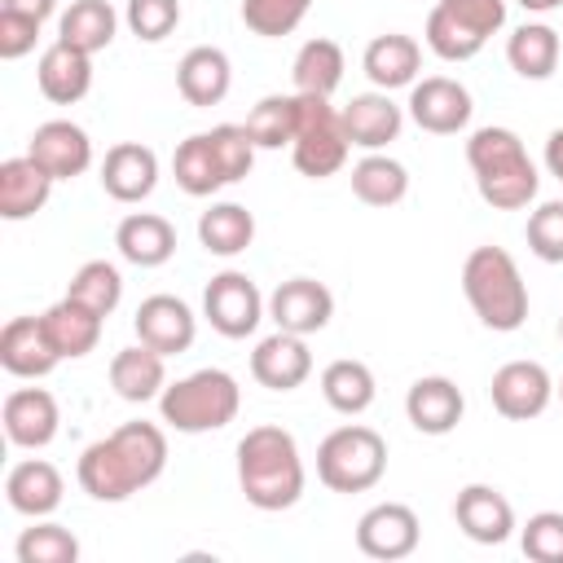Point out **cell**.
<instances>
[{"label": "cell", "mask_w": 563, "mask_h": 563, "mask_svg": "<svg viewBox=\"0 0 563 563\" xmlns=\"http://www.w3.org/2000/svg\"><path fill=\"white\" fill-rule=\"evenodd\" d=\"M123 22H128V31L136 40L158 44L180 26V0H128Z\"/></svg>", "instance_id": "obj_43"}, {"label": "cell", "mask_w": 563, "mask_h": 563, "mask_svg": "<svg viewBox=\"0 0 563 563\" xmlns=\"http://www.w3.org/2000/svg\"><path fill=\"white\" fill-rule=\"evenodd\" d=\"M172 176H176V185H180L189 198H211L216 189L229 185V176H224V167H220V154H216V145H211L207 132H194V136H185V141L176 145V154H172Z\"/></svg>", "instance_id": "obj_34"}, {"label": "cell", "mask_w": 563, "mask_h": 563, "mask_svg": "<svg viewBox=\"0 0 563 563\" xmlns=\"http://www.w3.org/2000/svg\"><path fill=\"white\" fill-rule=\"evenodd\" d=\"M132 330L145 347H154L163 356H180L198 339V317L176 295H150V299H141V308L132 317Z\"/></svg>", "instance_id": "obj_14"}, {"label": "cell", "mask_w": 563, "mask_h": 563, "mask_svg": "<svg viewBox=\"0 0 563 563\" xmlns=\"http://www.w3.org/2000/svg\"><path fill=\"white\" fill-rule=\"evenodd\" d=\"M299 128V92H268L251 106L246 114V132L260 150H282L295 141Z\"/></svg>", "instance_id": "obj_38"}, {"label": "cell", "mask_w": 563, "mask_h": 563, "mask_svg": "<svg viewBox=\"0 0 563 563\" xmlns=\"http://www.w3.org/2000/svg\"><path fill=\"white\" fill-rule=\"evenodd\" d=\"M35 84L40 92L53 101V106H75L88 97L92 88V57L70 48L66 40H53L44 53H40V66H35Z\"/></svg>", "instance_id": "obj_25"}, {"label": "cell", "mask_w": 563, "mask_h": 563, "mask_svg": "<svg viewBox=\"0 0 563 563\" xmlns=\"http://www.w3.org/2000/svg\"><path fill=\"white\" fill-rule=\"evenodd\" d=\"M26 154H31L53 180H75V176H84V172L92 167V141H88V132H84L79 123H70V119H48V123H40V128L31 132V141H26Z\"/></svg>", "instance_id": "obj_15"}, {"label": "cell", "mask_w": 563, "mask_h": 563, "mask_svg": "<svg viewBox=\"0 0 563 563\" xmlns=\"http://www.w3.org/2000/svg\"><path fill=\"white\" fill-rule=\"evenodd\" d=\"M453 519H457V528H462L475 545H501V541H510V532L519 528V523H515V506H510L506 493L493 488V484H466V488L457 493V501H453Z\"/></svg>", "instance_id": "obj_19"}, {"label": "cell", "mask_w": 563, "mask_h": 563, "mask_svg": "<svg viewBox=\"0 0 563 563\" xmlns=\"http://www.w3.org/2000/svg\"><path fill=\"white\" fill-rule=\"evenodd\" d=\"M312 0H242V22L260 40H282L308 18Z\"/></svg>", "instance_id": "obj_41"}, {"label": "cell", "mask_w": 563, "mask_h": 563, "mask_svg": "<svg viewBox=\"0 0 563 563\" xmlns=\"http://www.w3.org/2000/svg\"><path fill=\"white\" fill-rule=\"evenodd\" d=\"M53 176L31 158V154H18V158H4L0 163V216L4 220H31L35 211H44L48 194H53Z\"/></svg>", "instance_id": "obj_28"}, {"label": "cell", "mask_w": 563, "mask_h": 563, "mask_svg": "<svg viewBox=\"0 0 563 563\" xmlns=\"http://www.w3.org/2000/svg\"><path fill=\"white\" fill-rule=\"evenodd\" d=\"M559 53H563L559 31L545 26V22H523V26H515L510 40H506V62H510V70H515L519 79H532V84H541V79L554 75Z\"/></svg>", "instance_id": "obj_33"}, {"label": "cell", "mask_w": 563, "mask_h": 563, "mask_svg": "<svg viewBox=\"0 0 563 563\" xmlns=\"http://www.w3.org/2000/svg\"><path fill=\"white\" fill-rule=\"evenodd\" d=\"M501 26L506 0H435L422 35L440 62H471Z\"/></svg>", "instance_id": "obj_7"}, {"label": "cell", "mask_w": 563, "mask_h": 563, "mask_svg": "<svg viewBox=\"0 0 563 563\" xmlns=\"http://www.w3.org/2000/svg\"><path fill=\"white\" fill-rule=\"evenodd\" d=\"M488 396H493V409L510 422H528V418H541L554 400V378L541 361H506L493 383H488Z\"/></svg>", "instance_id": "obj_11"}, {"label": "cell", "mask_w": 563, "mask_h": 563, "mask_svg": "<svg viewBox=\"0 0 563 563\" xmlns=\"http://www.w3.org/2000/svg\"><path fill=\"white\" fill-rule=\"evenodd\" d=\"M202 317L216 334L224 339H246L260 330V321L268 317V299L260 295V286L238 273V268H224L207 282L202 290Z\"/></svg>", "instance_id": "obj_9"}, {"label": "cell", "mask_w": 563, "mask_h": 563, "mask_svg": "<svg viewBox=\"0 0 563 563\" xmlns=\"http://www.w3.org/2000/svg\"><path fill=\"white\" fill-rule=\"evenodd\" d=\"M545 172L563 185V128H554V132L545 136Z\"/></svg>", "instance_id": "obj_48"}, {"label": "cell", "mask_w": 563, "mask_h": 563, "mask_svg": "<svg viewBox=\"0 0 563 563\" xmlns=\"http://www.w3.org/2000/svg\"><path fill=\"white\" fill-rule=\"evenodd\" d=\"M242 409V387L229 369L220 365H207V369H194L176 383L163 387L158 396V413L172 431L180 435H202V431H220L238 418Z\"/></svg>", "instance_id": "obj_5"}, {"label": "cell", "mask_w": 563, "mask_h": 563, "mask_svg": "<svg viewBox=\"0 0 563 563\" xmlns=\"http://www.w3.org/2000/svg\"><path fill=\"white\" fill-rule=\"evenodd\" d=\"M110 387L128 405L158 400L163 387H167V356L154 352V347H145V343L114 352V361H110Z\"/></svg>", "instance_id": "obj_29"}, {"label": "cell", "mask_w": 563, "mask_h": 563, "mask_svg": "<svg viewBox=\"0 0 563 563\" xmlns=\"http://www.w3.org/2000/svg\"><path fill=\"white\" fill-rule=\"evenodd\" d=\"M207 136H211V145H216V154H220V167H224L229 185L246 180L251 167H255V150H260V145L251 141L246 123H216Z\"/></svg>", "instance_id": "obj_42"}, {"label": "cell", "mask_w": 563, "mask_h": 563, "mask_svg": "<svg viewBox=\"0 0 563 563\" xmlns=\"http://www.w3.org/2000/svg\"><path fill=\"white\" fill-rule=\"evenodd\" d=\"M361 70L369 75L374 88L391 92V88H413L418 84V70H422V48L413 35H400V31H387V35H374L361 53Z\"/></svg>", "instance_id": "obj_24"}, {"label": "cell", "mask_w": 563, "mask_h": 563, "mask_svg": "<svg viewBox=\"0 0 563 563\" xmlns=\"http://www.w3.org/2000/svg\"><path fill=\"white\" fill-rule=\"evenodd\" d=\"M343 128H347V141L365 154L374 150H387L400 128H405V110L391 101V92L374 88V92H356L347 106H343Z\"/></svg>", "instance_id": "obj_22"}, {"label": "cell", "mask_w": 563, "mask_h": 563, "mask_svg": "<svg viewBox=\"0 0 563 563\" xmlns=\"http://www.w3.org/2000/svg\"><path fill=\"white\" fill-rule=\"evenodd\" d=\"M303 457L286 427H251L238 440V488L255 510H290L303 497Z\"/></svg>", "instance_id": "obj_2"}, {"label": "cell", "mask_w": 563, "mask_h": 563, "mask_svg": "<svg viewBox=\"0 0 563 563\" xmlns=\"http://www.w3.org/2000/svg\"><path fill=\"white\" fill-rule=\"evenodd\" d=\"M418 541H422V523L405 501H378L356 519V550L365 559L396 563V559H409Z\"/></svg>", "instance_id": "obj_10"}, {"label": "cell", "mask_w": 563, "mask_h": 563, "mask_svg": "<svg viewBox=\"0 0 563 563\" xmlns=\"http://www.w3.org/2000/svg\"><path fill=\"white\" fill-rule=\"evenodd\" d=\"M268 317L277 330H290V334H317L330 325L334 317V295L325 282L317 277H286L277 282V290L268 295Z\"/></svg>", "instance_id": "obj_13"}, {"label": "cell", "mask_w": 563, "mask_h": 563, "mask_svg": "<svg viewBox=\"0 0 563 563\" xmlns=\"http://www.w3.org/2000/svg\"><path fill=\"white\" fill-rule=\"evenodd\" d=\"M114 246L136 268H163L176 255V229L158 211H132L114 229Z\"/></svg>", "instance_id": "obj_27"}, {"label": "cell", "mask_w": 563, "mask_h": 563, "mask_svg": "<svg viewBox=\"0 0 563 563\" xmlns=\"http://www.w3.org/2000/svg\"><path fill=\"white\" fill-rule=\"evenodd\" d=\"M57 361H62V352L53 347L44 317H13L0 330V365L13 378H44L57 369Z\"/></svg>", "instance_id": "obj_21"}, {"label": "cell", "mask_w": 563, "mask_h": 563, "mask_svg": "<svg viewBox=\"0 0 563 563\" xmlns=\"http://www.w3.org/2000/svg\"><path fill=\"white\" fill-rule=\"evenodd\" d=\"M383 475H387V440L365 422L334 427L317 444V479L330 493H369Z\"/></svg>", "instance_id": "obj_6"}, {"label": "cell", "mask_w": 563, "mask_h": 563, "mask_svg": "<svg viewBox=\"0 0 563 563\" xmlns=\"http://www.w3.org/2000/svg\"><path fill=\"white\" fill-rule=\"evenodd\" d=\"M475 101L466 92V84L449 79V75H427L409 88V119L431 132V136H453L471 123Z\"/></svg>", "instance_id": "obj_12"}, {"label": "cell", "mask_w": 563, "mask_h": 563, "mask_svg": "<svg viewBox=\"0 0 563 563\" xmlns=\"http://www.w3.org/2000/svg\"><path fill=\"white\" fill-rule=\"evenodd\" d=\"M40 26H44V22H35V18H26V13L0 9V57H4V62L26 57V53L35 48V40H40Z\"/></svg>", "instance_id": "obj_46"}, {"label": "cell", "mask_w": 563, "mask_h": 563, "mask_svg": "<svg viewBox=\"0 0 563 563\" xmlns=\"http://www.w3.org/2000/svg\"><path fill=\"white\" fill-rule=\"evenodd\" d=\"M343 70H347L343 48L334 40L317 35V40H303L299 44V53L290 62V84L303 97H334V88L343 84Z\"/></svg>", "instance_id": "obj_31"}, {"label": "cell", "mask_w": 563, "mask_h": 563, "mask_svg": "<svg viewBox=\"0 0 563 563\" xmlns=\"http://www.w3.org/2000/svg\"><path fill=\"white\" fill-rule=\"evenodd\" d=\"M66 295H70L75 303L92 308L97 317H110V312L119 308V299H123V273H119L110 260H88V264L75 268Z\"/></svg>", "instance_id": "obj_39"}, {"label": "cell", "mask_w": 563, "mask_h": 563, "mask_svg": "<svg viewBox=\"0 0 563 563\" xmlns=\"http://www.w3.org/2000/svg\"><path fill=\"white\" fill-rule=\"evenodd\" d=\"M528 13H554V9H563V0H519Z\"/></svg>", "instance_id": "obj_49"}, {"label": "cell", "mask_w": 563, "mask_h": 563, "mask_svg": "<svg viewBox=\"0 0 563 563\" xmlns=\"http://www.w3.org/2000/svg\"><path fill=\"white\" fill-rule=\"evenodd\" d=\"M167 471V431L158 422H123L79 453V488L92 501H128Z\"/></svg>", "instance_id": "obj_1"}, {"label": "cell", "mask_w": 563, "mask_h": 563, "mask_svg": "<svg viewBox=\"0 0 563 563\" xmlns=\"http://www.w3.org/2000/svg\"><path fill=\"white\" fill-rule=\"evenodd\" d=\"M554 396H559V400H563V378H559V383H554Z\"/></svg>", "instance_id": "obj_50"}, {"label": "cell", "mask_w": 563, "mask_h": 563, "mask_svg": "<svg viewBox=\"0 0 563 563\" xmlns=\"http://www.w3.org/2000/svg\"><path fill=\"white\" fill-rule=\"evenodd\" d=\"M519 545L532 563H563V510H537L519 528Z\"/></svg>", "instance_id": "obj_45"}, {"label": "cell", "mask_w": 563, "mask_h": 563, "mask_svg": "<svg viewBox=\"0 0 563 563\" xmlns=\"http://www.w3.org/2000/svg\"><path fill=\"white\" fill-rule=\"evenodd\" d=\"M233 88V62L224 48L216 44H198L180 57L176 66V92L189 101V106H220Z\"/></svg>", "instance_id": "obj_26"}, {"label": "cell", "mask_w": 563, "mask_h": 563, "mask_svg": "<svg viewBox=\"0 0 563 563\" xmlns=\"http://www.w3.org/2000/svg\"><path fill=\"white\" fill-rule=\"evenodd\" d=\"M347 154H352V141L343 128V110H334L330 97H303L299 92V128L290 141L295 172L308 180H325L347 163Z\"/></svg>", "instance_id": "obj_8"}, {"label": "cell", "mask_w": 563, "mask_h": 563, "mask_svg": "<svg viewBox=\"0 0 563 563\" xmlns=\"http://www.w3.org/2000/svg\"><path fill=\"white\" fill-rule=\"evenodd\" d=\"M321 396H325V405H330L334 413L356 418V413H365V409L374 405V396H378L374 369H369L365 361L339 356V361H330V365L321 369Z\"/></svg>", "instance_id": "obj_36"}, {"label": "cell", "mask_w": 563, "mask_h": 563, "mask_svg": "<svg viewBox=\"0 0 563 563\" xmlns=\"http://www.w3.org/2000/svg\"><path fill=\"white\" fill-rule=\"evenodd\" d=\"M13 554H18V563H75L79 559V541H75L70 528L40 519L35 528H22Z\"/></svg>", "instance_id": "obj_40"}, {"label": "cell", "mask_w": 563, "mask_h": 563, "mask_svg": "<svg viewBox=\"0 0 563 563\" xmlns=\"http://www.w3.org/2000/svg\"><path fill=\"white\" fill-rule=\"evenodd\" d=\"M62 493H66L62 471L53 462H44V457H22L4 475V497L26 519H48L62 506Z\"/></svg>", "instance_id": "obj_23"}, {"label": "cell", "mask_w": 563, "mask_h": 563, "mask_svg": "<svg viewBox=\"0 0 563 563\" xmlns=\"http://www.w3.org/2000/svg\"><path fill=\"white\" fill-rule=\"evenodd\" d=\"M462 413H466L462 387L453 378H444V374H422L405 391V418L422 435H449L462 422Z\"/></svg>", "instance_id": "obj_18"}, {"label": "cell", "mask_w": 563, "mask_h": 563, "mask_svg": "<svg viewBox=\"0 0 563 563\" xmlns=\"http://www.w3.org/2000/svg\"><path fill=\"white\" fill-rule=\"evenodd\" d=\"M559 339H563V317H559Z\"/></svg>", "instance_id": "obj_51"}, {"label": "cell", "mask_w": 563, "mask_h": 563, "mask_svg": "<svg viewBox=\"0 0 563 563\" xmlns=\"http://www.w3.org/2000/svg\"><path fill=\"white\" fill-rule=\"evenodd\" d=\"M462 295L484 330L515 334L528 321V282L510 251L475 246L462 264Z\"/></svg>", "instance_id": "obj_4"}, {"label": "cell", "mask_w": 563, "mask_h": 563, "mask_svg": "<svg viewBox=\"0 0 563 563\" xmlns=\"http://www.w3.org/2000/svg\"><path fill=\"white\" fill-rule=\"evenodd\" d=\"M466 163L475 172L479 198L493 211H523L541 189L537 163L528 158L519 132H510V128H497V123L475 128L466 141Z\"/></svg>", "instance_id": "obj_3"}, {"label": "cell", "mask_w": 563, "mask_h": 563, "mask_svg": "<svg viewBox=\"0 0 563 563\" xmlns=\"http://www.w3.org/2000/svg\"><path fill=\"white\" fill-rule=\"evenodd\" d=\"M119 31V13L110 0H70V9H62L57 18V40H66L79 53H101L114 44Z\"/></svg>", "instance_id": "obj_32"}, {"label": "cell", "mask_w": 563, "mask_h": 563, "mask_svg": "<svg viewBox=\"0 0 563 563\" xmlns=\"http://www.w3.org/2000/svg\"><path fill=\"white\" fill-rule=\"evenodd\" d=\"M158 185V154L141 141H119L101 158V189L114 202H145Z\"/></svg>", "instance_id": "obj_20"}, {"label": "cell", "mask_w": 563, "mask_h": 563, "mask_svg": "<svg viewBox=\"0 0 563 563\" xmlns=\"http://www.w3.org/2000/svg\"><path fill=\"white\" fill-rule=\"evenodd\" d=\"M0 9H13V13H26L35 22H48L57 13V0H0Z\"/></svg>", "instance_id": "obj_47"}, {"label": "cell", "mask_w": 563, "mask_h": 563, "mask_svg": "<svg viewBox=\"0 0 563 563\" xmlns=\"http://www.w3.org/2000/svg\"><path fill=\"white\" fill-rule=\"evenodd\" d=\"M198 242L207 255L233 260L255 242V216L242 202H211L198 216Z\"/></svg>", "instance_id": "obj_35"}, {"label": "cell", "mask_w": 563, "mask_h": 563, "mask_svg": "<svg viewBox=\"0 0 563 563\" xmlns=\"http://www.w3.org/2000/svg\"><path fill=\"white\" fill-rule=\"evenodd\" d=\"M40 317H44V330H48L53 347L62 352V361H79V356H88V352L101 343V321H106V317H97L92 308L75 303L70 295H62V299H57L53 308H44Z\"/></svg>", "instance_id": "obj_30"}, {"label": "cell", "mask_w": 563, "mask_h": 563, "mask_svg": "<svg viewBox=\"0 0 563 563\" xmlns=\"http://www.w3.org/2000/svg\"><path fill=\"white\" fill-rule=\"evenodd\" d=\"M0 418H4L9 444H18V449H44L57 440V427H62L57 396L44 387H13L4 396Z\"/></svg>", "instance_id": "obj_17"}, {"label": "cell", "mask_w": 563, "mask_h": 563, "mask_svg": "<svg viewBox=\"0 0 563 563\" xmlns=\"http://www.w3.org/2000/svg\"><path fill=\"white\" fill-rule=\"evenodd\" d=\"M352 194L365 202V207H396L405 194H409V172L400 158L374 150L365 154L356 167H352Z\"/></svg>", "instance_id": "obj_37"}, {"label": "cell", "mask_w": 563, "mask_h": 563, "mask_svg": "<svg viewBox=\"0 0 563 563\" xmlns=\"http://www.w3.org/2000/svg\"><path fill=\"white\" fill-rule=\"evenodd\" d=\"M308 374H312V352H308L303 334L273 330L251 352V378L268 391H295V387L308 383Z\"/></svg>", "instance_id": "obj_16"}, {"label": "cell", "mask_w": 563, "mask_h": 563, "mask_svg": "<svg viewBox=\"0 0 563 563\" xmlns=\"http://www.w3.org/2000/svg\"><path fill=\"white\" fill-rule=\"evenodd\" d=\"M528 251L541 260V264H563V198H550L541 202L532 216H528Z\"/></svg>", "instance_id": "obj_44"}]
</instances>
